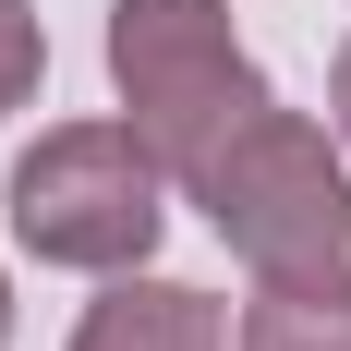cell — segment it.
<instances>
[{
  "label": "cell",
  "instance_id": "cell-1",
  "mask_svg": "<svg viewBox=\"0 0 351 351\" xmlns=\"http://www.w3.org/2000/svg\"><path fill=\"white\" fill-rule=\"evenodd\" d=\"M206 230L254 267V291H351V158L303 109H254L206 170L182 182Z\"/></svg>",
  "mask_w": 351,
  "mask_h": 351
},
{
  "label": "cell",
  "instance_id": "cell-2",
  "mask_svg": "<svg viewBox=\"0 0 351 351\" xmlns=\"http://www.w3.org/2000/svg\"><path fill=\"white\" fill-rule=\"evenodd\" d=\"M12 206V243L36 267H73V279H121L158 254V218H170V170L134 121H49V134L12 158L0 182Z\"/></svg>",
  "mask_w": 351,
  "mask_h": 351
},
{
  "label": "cell",
  "instance_id": "cell-3",
  "mask_svg": "<svg viewBox=\"0 0 351 351\" xmlns=\"http://www.w3.org/2000/svg\"><path fill=\"white\" fill-rule=\"evenodd\" d=\"M109 85L170 182H194L267 109V73L230 36V0H109Z\"/></svg>",
  "mask_w": 351,
  "mask_h": 351
},
{
  "label": "cell",
  "instance_id": "cell-4",
  "mask_svg": "<svg viewBox=\"0 0 351 351\" xmlns=\"http://www.w3.org/2000/svg\"><path fill=\"white\" fill-rule=\"evenodd\" d=\"M73 351H230V315H218L206 291H182V279H145V267H121V279L85 303Z\"/></svg>",
  "mask_w": 351,
  "mask_h": 351
},
{
  "label": "cell",
  "instance_id": "cell-5",
  "mask_svg": "<svg viewBox=\"0 0 351 351\" xmlns=\"http://www.w3.org/2000/svg\"><path fill=\"white\" fill-rule=\"evenodd\" d=\"M230 351H351V291H254Z\"/></svg>",
  "mask_w": 351,
  "mask_h": 351
},
{
  "label": "cell",
  "instance_id": "cell-6",
  "mask_svg": "<svg viewBox=\"0 0 351 351\" xmlns=\"http://www.w3.org/2000/svg\"><path fill=\"white\" fill-rule=\"evenodd\" d=\"M49 85V25H36V0H0V121Z\"/></svg>",
  "mask_w": 351,
  "mask_h": 351
},
{
  "label": "cell",
  "instance_id": "cell-7",
  "mask_svg": "<svg viewBox=\"0 0 351 351\" xmlns=\"http://www.w3.org/2000/svg\"><path fill=\"white\" fill-rule=\"evenodd\" d=\"M327 121H339V145H351V36H339V61H327Z\"/></svg>",
  "mask_w": 351,
  "mask_h": 351
},
{
  "label": "cell",
  "instance_id": "cell-8",
  "mask_svg": "<svg viewBox=\"0 0 351 351\" xmlns=\"http://www.w3.org/2000/svg\"><path fill=\"white\" fill-rule=\"evenodd\" d=\"M0 351H12V279H0Z\"/></svg>",
  "mask_w": 351,
  "mask_h": 351
}]
</instances>
